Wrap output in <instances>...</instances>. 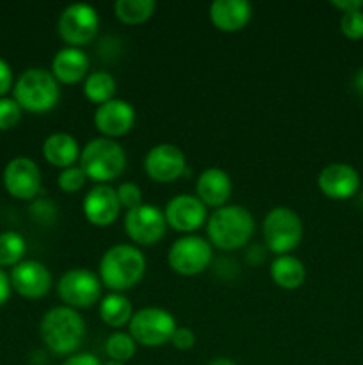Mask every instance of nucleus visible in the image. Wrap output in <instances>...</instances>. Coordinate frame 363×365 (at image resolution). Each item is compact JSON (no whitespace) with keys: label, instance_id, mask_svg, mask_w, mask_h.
Returning <instances> with one entry per match:
<instances>
[{"label":"nucleus","instance_id":"25","mask_svg":"<svg viewBox=\"0 0 363 365\" xmlns=\"http://www.w3.org/2000/svg\"><path fill=\"white\" fill-rule=\"evenodd\" d=\"M82 89H84L85 98L98 107L109 100L116 98L114 96L116 95V78L109 71H91L85 77Z\"/></svg>","mask_w":363,"mask_h":365},{"label":"nucleus","instance_id":"11","mask_svg":"<svg viewBox=\"0 0 363 365\" xmlns=\"http://www.w3.org/2000/svg\"><path fill=\"white\" fill-rule=\"evenodd\" d=\"M123 228L127 237L135 246H153L162 241L167 230V221L164 210L159 207L141 203L135 209L127 210L123 220Z\"/></svg>","mask_w":363,"mask_h":365},{"label":"nucleus","instance_id":"23","mask_svg":"<svg viewBox=\"0 0 363 365\" xmlns=\"http://www.w3.org/2000/svg\"><path fill=\"white\" fill-rule=\"evenodd\" d=\"M269 273L274 284L283 291H295L306 280L305 264L292 253L274 257L269 266Z\"/></svg>","mask_w":363,"mask_h":365},{"label":"nucleus","instance_id":"17","mask_svg":"<svg viewBox=\"0 0 363 365\" xmlns=\"http://www.w3.org/2000/svg\"><path fill=\"white\" fill-rule=\"evenodd\" d=\"M317 187L326 198L344 202L358 192L359 175L351 164L331 163L317 175Z\"/></svg>","mask_w":363,"mask_h":365},{"label":"nucleus","instance_id":"40","mask_svg":"<svg viewBox=\"0 0 363 365\" xmlns=\"http://www.w3.org/2000/svg\"><path fill=\"white\" fill-rule=\"evenodd\" d=\"M102 365H125V364L116 362V360H107V362H102Z\"/></svg>","mask_w":363,"mask_h":365},{"label":"nucleus","instance_id":"15","mask_svg":"<svg viewBox=\"0 0 363 365\" xmlns=\"http://www.w3.org/2000/svg\"><path fill=\"white\" fill-rule=\"evenodd\" d=\"M11 287L25 299H41L52 289V273L39 260L25 259L11 269Z\"/></svg>","mask_w":363,"mask_h":365},{"label":"nucleus","instance_id":"16","mask_svg":"<svg viewBox=\"0 0 363 365\" xmlns=\"http://www.w3.org/2000/svg\"><path fill=\"white\" fill-rule=\"evenodd\" d=\"M93 121H95L96 130L102 134V138H123L134 128L135 109L127 100L112 98L96 107Z\"/></svg>","mask_w":363,"mask_h":365},{"label":"nucleus","instance_id":"34","mask_svg":"<svg viewBox=\"0 0 363 365\" xmlns=\"http://www.w3.org/2000/svg\"><path fill=\"white\" fill-rule=\"evenodd\" d=\"M14 86V75H13V68L9 66L4 57H0V98L6 96L7 93L13 89Z\"/></svg>","mask_w":363,"mask_h":365},{"label":"nucleus","instance_id":"38","mask_svg":"<svg viewBox=\"0 0 363 365\" xmlns=\"http://www.w3.org/2000/svg\"><path fill=\"white\" fill-rule=\"evenodd\" d=\"M352 86H354V89L359 95H363V68H359V70L356 71L354 78H352Z\"/></svg>","mask_w":363,"mask_h":365},{"label":"nucleus","instance_id":"36","mask_svg":"<svg viewBox=\"0 0 363 365\" xmlns=\"http://www.w3.org/2000/svg\"><path fill=\"white\" fill-rule=\"evenodd\" d=\"M11 291H13V287H11L9 274L0 267V307L6 305L11 296Z\"/></svg>","mask_w":363,"mask_h":365},{"label":"nucleus","instance_id":"31","mask_svg":"<svg viewBox=\"0 0 363 365\" xmlns=\"http://www.w3.org/2000/svg\"><path fill=\"white\" fill-rule=\"evenodd\" d=\"M340 32L351 41L363 39V9L344 13L340 16Z\"/></svg>","mask_w":363,"mask_h":365},{"label":"nucleus","instance_id":"21","mask_svg":"<svg viewBox=\"0 0 363 365\" xmlns=\"http://www.w3.org/2000/svg\"><path fill=\"white\" fill-rule=\"evenodd\" d=\"M253 7L248 0H214L209 7V18L221 32H238L249 24Z\"/></svg>","mask_w":363,"mask_h":365},{"label":"nucleus","instance_id":"29","mask_svg":"<svg viewBox=\"0 0 363 365\" xmlns=\"http://www.w3.org/2000/svg\"><path fill=\"white\" fill-rule=\"evenodd\" d=\"M88 182V177L82 171L80 166H71L66 170H60L57 177V185L63 192H78Z\"/></svg>","mask_w":363,"mask_h":365},{"label":"nucleus","instance_id":"6","mask_svg":"<svg viewBox=\"0 0 363 365\" xmlns=\"http://www.w3.org/2000/svg\"><path fill=\"white\" fill-rule=\"evenodd\" d=\"M263 245L274 255H288L302 241V221L290 207H274L262 221Z\"/></svg>","mask_w":363,"mask_h":365},{"label":"nucleus","instance_id":"4","mask_svg":"<svg viewBox=\"0 0 363 365\" xmlns=\"http://www.w3.org/2000/svg\"><path fill=\"white\" fill-rule=\"evenodd\" d=\"M78 166L88 180L95 184H109L116 180L127 168V152L116 139L95 138L84 145Z\"/></svg>","mask_w":363,"mask_h":365},{"label":"nucleus","instance_id":"20","mask_svg":"<svg viewBox=\"0 0 363 365\" xmlns=\"http://www.w3.org/2000/svg\"><path fill=\"white\" fill-rule=\"evenodd\" d=\"M50 71L59 84L73 86L78 82H84L89 75L88 53L77 46H63L53 56Z\"/></svg>","mask_w":363,"mask_h":365},{"label":"nucleus","instance_id":"8","mask_svg":"<svg viewBox=\"0 0 363 365\" xmlns=\"http://www.w3.org/2000/svg\"><path fill=\"white\" fill-rule=\"evenodd\" d=\"M214 259V250L209 239L201 235H182L167 252V264L180 277H196L206 271Z\"/></svg>","mask_w":363,"mask_h":365},{"label":"nucleus","instance_id":"35","mask_svg":"<svg viewBox=\"0 0 363 365\" xmlns=\"http://www.w3.org/2000/svg\"><path fill=\"white\" fill-rule=\"evenodd\" d=\"M60 365H102V360L98 359L96 355H93V353H73V355L66 356L64 359V362Z\"/></svg>","mask_w":363,"mask_h":365},{"label":"nucleus","instance_id":"30","mask_svg":"<svg viewBox=\"0 0 363 365\" xmlns=\"http://www.w3.org/2000/svg\"><path fill=\"white\" fill-rule=\"evenodd\" d=\"M21 107L18 106L16 100L9 98V96H2L0 98V132L11 130L16 127L21 120Z\"/></svg>","mask_w":363,"mask_h":365},{"label":"nucleus","instance_id":"32","mask_svg":"<svg viewBox=\"0 0 363 365\" xmlns=\"http://www.w3.org/2000/svg\"><path fill=\"white\" fill-rule=\"evenodd\" d=\"M117 200H120L121 209L132 210L142 203V191L135 182H123L120 187L116 189Z\"/></svg>","mask_w":363,"mask_h":365},{"label":"nucleus","instance_id":"26","mask_svg":"<svg viewBox=\"0 0 363 365\" xmlns=\"http://www.w3.org/2000/svg\"><path fill=\"white\" fill-rule=\"evenodd\" d=\"M157 9L153 0H117L114 4V14L125 25H139L148 21Z\"/></svg>","mask_w":363,"mask_h":365},{"label":"nucleus","instance_id":"27","mask_svg":"<svg viewBox=\"0 0 363 365\" xmlns=\"http://www.w3.org/2000/svg\"><path fill=\"white\" fill-rule=\"evenodd\" d=\"M27 253V242L23 235L14 230H6L0 234V267H11L25 260Z\"/></svg>","mask_w":363,"mask_h":365},{"label":"nucleus","instance_id":"12","mask_svg":"<svg viewBox=\"0 0 363 365\" xmlns=\"http://www.w3.org/2000/svg\"><path fill=\"white\" fill-rule=\"evenodd\" d=\"M164 216H166L167 227L184 235H191L205 227L209 220V209L196 195L182 192V195H174L166 203Z\"/></svg>","mask_w":363,"mask_h":365},{"label":"nucleus","instance_id":"24","mask_svg":"<svg viewBox=\"0 0 363 365\" xmlns=\"http://www.w3.org/2000/svg\"><path fill=\"white\" fill-rule=\"evenodd\" d=\"M100 319L110 328H123L134 316V307L123 292H109L98 303Z\"/></svg>","mask_w":363,"mask_h":365},{"label":"nucleus","instance_id":"10","mask_svg":"<svg viewBox=\"0 0 363 365\" xmlns=\"http://www.w3.org/2000/svg\"><path fill=\"white\" fill-rule=\"evenodd\" d=\"M57 296L64 307L89 309L102 299V282L98 274L85 267L68 269L57 282Z\"/></svg>","mask_w":363,"mask_h":365},{"label":"nucleus","instance_id":"22","mask_svg":"<svg viewBox=\"0 0 363 365\" xmlns=\"http://www.w3.org/2000/svg\"><path fill=\"white\" fill-rule=\"evenodd\" d=\"M43 157L46 163L59 170L75 166L80 159V145L68 132H53L43 141Z\"/></svg>","mask_w":363,"mask_h":365},{"label":"nucleus","instance_id":"9","mask_svg":"<svg viewBox=\"0 0 363 365\" xmlns=\"http://www.w3.org/2000/svg\"><path fill=\"white\" fill-rule=\"evenodd\" d=\"M100 29V14L91 4H70L60 13L57 21V31L66 46L82 48L96 38Z\"/></svg>","mask_w":363,"mask_h":365},{"label":"nucleus","instance_id":"13","mask_svg":"<svg viewBox=\"0 0 363 365\" xmlns=\"http://www.w3.org/2000/svg\"><path fill=\"white\" fill-rule=\"evenodd\" d=\"M4 187L13 198L31 202L41 191V170L31 157H14L4 168Z\"/></svg>","mask_w":363,"mask_h":365},{"label":"nucleus","instance_id":"1","mask_svg":"<svg viewBox=\"0 0 363 365\" xmlns=\"http://www.w3.org/2000/svg\"><path fill=\"white\" fill-rule=\"evenodd\" d=\"M146 273V257L135 245H114L102 255L98 278L110 292H125L139 285Z\"/></svg>","mask_w":363,"mask_h":365},{"label":"nucleus","instance_id":"14","mask_svg":"<svg viewBox=\"0 0 363 365\" xmlns=\"http://www.w3.org/2000/svg\"><path fill=\"white\" fill-rule=\"evenodd\" d=\"M146 175L153 182L159 184H169L178 180L187 170V159L182 148H178L173 143H159L153 148L148 150L144 155Z\"/></svg>","mask_w":363,"mask_h":365},{"label":"nucleus","instance_id":"19","mask_svg":"<svg viewBox=\"0 0 363 365\" xmlns=\"http://www.w3.org/2000/svg\"><path fill=\"white\" fill-rule=\"evenodd\" d=\"M231 178L223 168H206L196 180V196L206 205V209H219L228 205L231 196Z\"/></svg>","mask_w":363,"mask_h":365},{"label":"nucleus","instance_id":"33","mask_svg":"<svg viewBox=\"0 0 363 365\" xmlns=\"http://www.w3.org/2000/svg\"><path fill=\"white\" fill-rule=\"evenodd\" d=\"M169 344H173V348L180 349V351H189V349L194 348L196 334L187 327H177Z\"/></svg>","mask_w":363,"mask_h":365},{"label":"nucleus","instance_id":"28","mask_svg":"<svg viewBox=\"0 0 363 365\" xmlns=\"http://www.w3.org/2000/svg\"><path fill=\"white\" fill-rule=\"evenodd\" d=\"M105 353L109 360L127 364L137 353V342L127 331H114L105 341Z\"/></svg>","mask_w":363,"mask_h":365},{"label":"nucleus","instance_id":"37","mask_svg":"<svg viewBox=\"0 0 363 365\" xmlns=\"http://www.w3.org/2000/svg\"><path fill=\"white\" fill-rule=\"evenodd\" d=\"M331 6L337 7L342 14L351 13V11L363 9V0H333Z\"/></svg>","mask_w":363,"mask_h":365},{"label":"nucleus","instance_id":"2","mask_svg":"<svg viewBox=\"0 0 363 365\" xmlns=\"http://www.w3.org/2000/svg\"><path fill=\"white\" fill-rule=\"evenodd\" d=\"M205 227L210 245L223 252H235L251 241L255 234V217L246 207L228 203L209 214Z\"/></svg>","mask_w":363,"mask_h":365},{"label":"nucleus","instance_id":"18","mask_svg":"<svg viewBox=\"0 0 363 365\" xmlns=\"http://www.w3.org/2000/svg\"><path fill=\"white\" fill-rule=\"evenodd\" d=\"M82 212L93 227H109L121 212L116 189L109 184H96L85 192L82 200Z\"/></svg>","mask_w":363,"mask_h":365},{"label":"nucleus","instance_id":"3","mask_svg":"<svg viewBox=\"0 0 363 365\" xmlns=\"http://www.w3.org/2000/svg\"><path fill=\"white\" fill-rule=\"evenodd\" d=\"M39 335L53 355L70 356L77 353L84 341L85 323L78 310L64 305L53 307L41 317Z\"/></svg>","mask_w":363,"mask_h":365},{"label":"nucleus","instance_id":"5","mask_svg":"<svg viewBox=\"0 0 363 365\" xmlns=\"http://www.w3.org/2000/svg\"><path fill=\"white\" fill-rule=\"evenodd\" d=\"M13 98L21 110L31 114H45L57 106L60 98V86L45 68H28L13 86Z\"/></svg>","mask_w":363,"mask_h":365},{"label":"nucleus","instance_id":"39","mask_svg":"<svg viewBox=\"0 0 363 365\" xmlns=\"http://www.w3.org/2000/svg\"><path fill=\"white\" fill-rule=\"evenodd\" d=\"M206 365H237L231 359H226V356H219V359H214L212 362H209Z\"/></svg>","mask_w":363,"mask_h":365},{"label":"nucleus","instance_id":"7","mask_svg":"<svg viewBox=\"0 0 363 365\" xmlns=\"http://www.w3.org/2000/svg\"><path fill=\"white\" fill-rule=\"evenodd\" d=\"M177 327V319L169 310L160 307H144L134 312L128 323V334L134 337L137 346L160 348L171 341Z\"/></svg>","mask_w":363,"mask_h":365}]
</instances>
